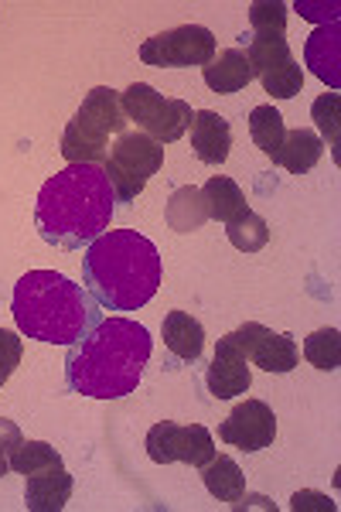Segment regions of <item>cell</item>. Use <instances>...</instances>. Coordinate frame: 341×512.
<instances>
[{
	"mask_svg": "<svg viewBox=\"0 0 341 512\" xmlns=\"http://www.w3.org/2000/svg\"><path fill=\"white\" fill-rule=\"evenodd\" d=\"M290 509H294V512H335L338 502H331L324 492L304 489V492H297L294 499H290Z\"/></svg>",
	"mask_w": 341,
	"mask_h": 512,
	"instance_id": "obj_31",
	"label": "cell"
},
{
	"mask_svg": "<svg viewBox=\"0 0 341 512\" xmlns=\"http://www.w3.org/2000/svg\"><path fill=\"white\" fill-rule=\"evenodd\" d=\"M202 482L212 499H219V502H236L239 495L246 492L243 468L232 458H226V454H215L209 465H202Z\"/></svg>",
	"mask_w": 341,
	"mask_h": 512,
	"instance_id": "obj_21",
	"label": "cell"
},
{
	"mask_svg": "<svg viewBox=\"0 0 341 512\" xmlns=\"http://www.w3.org/2000/svg\"><path fill=\"white\" fill-rule=\"evenodd\" d=\"M202 79L212 93L232 96V93H239V89H246L256 76H253V65H249L243 48H226V52H219L209 65H205Z\"/></svg>",
	"mask_w": 341,
	"mask_h": 512,
	"instance_id": "obj_16",
	"label": "cell"
},
{
	"mask_svg": "<svg viewBox=\"0 0 341 512\" xmlns=\"http://www.w3.org/2000/svg\"><path fill=\"white\" fill-rule=\"evenodd\" d=\"M127 113H123L120 93L110 86H96L93 93L82 99L76 117L69 120L62 134V154L69 164H103L110 147V134L120 137L127 130Z\"/></svg>",
	"mask_w": 341,
	"mask_h": 512,
	"instance_id": "obj_5",
	"label": "cell"
},
{
	"mask_svg": "<svg viewBox=\"0 0 341 512\" xmlns=\"http://www.w3.org/2000/svg\"><path fill=\"white\" fill-rule=\"evenodd\" d=\"M222 338H226L229 345H236L253 366L266 369V373H290V369L297 366V359H301L294 338L284 332H270V328L256 325V321H249V325L236 328V332H229Z\"/></svg>",
	"mask_w": 341,
	"mask_h": 512,
	"instance_id": "obj_10",
	"label": "cell"
},
{
	"mask_svg": "<svg viewBox=\"0 0 341 512\" xmlns=\"http://www.w3.org/2000/svg\"><path fill=\"white\" fill-rule=\"evenodd\" d=\"M164 345L171 355H178L181 362H195L202 359L205 349V328L198 325L188 311H168L164 315Z\"/></svg>",
	"mask_w": 341,
	"mask_h": 512,
	"instance_id": "obj_18",
	"label": "cell"
},
{
	"mask_svg": "<svg viewBox=\"0 0 341 512\" xmlns=\"http://www.w3.org/2000/svg\"><path fill=\"white\" fill-rule=\"evenodd\" d=\"M215 59V35L202 24H181V28L161 31L140 45V62L154 69H191L209 65Z\"/></svg>",
	"mask_w": 341,
	"mask_h": 512,
	"instance_id": "obj_8",
	"label": "cell"
},
{
	"mask_svg": "<svg viewBox=\"0 0 341 512\" xmlns=\"http://www.w3.org/2000/svg\"><path fill=\"white\" fill-rule=\"evenodd\" d=\"M89 294L110 311H140L164 277L161 253L137 229H106L82 256Z\"/></svg>",
	"mask_w": 341,
	"mask_h": 512,
	"instance_id": "obj_3",
	"label": "cell"
},
{
	"mask_svg": "<svg viewBox=\"0 0 341 512\" xmlns=\"http://www.w3.org/2000/svg\"><path fill=\"white\" fill-rule=\"evenodd\" d=\"M7 465H11V472L28 478L35 472H45V468H58V465H62V454H58L52 444H45V441H21L18 448L11 451Z\"/></svg>",
	"mask_w": 341,
	"mask_h": 512,
	"instance_id": "obj_24",
	"label": "cell"
},
{
	"mask_svg": "<svg viewBox=\"0 0 341 512\" xmlns=\"http://www.w3.org/2000/svg\"><path fill=\"white\" fill-rule=\"evenodd\" d=\"M226 233H229V243L236 246V250L256 253V250H263L266 239H270V226H266L263 216H256V212H246L243 219L229 222Z\"/></svg>",
	"mask_w": 341,
	"mask_h": 512,
	"instance_id": "obj_26",
	"label": "cell"
},
{
	"mask_svg": "<svg viewBox=\"0 0 341 512\" xmlns=\"http://www.w3.org/2000/svg\"><path fill=\"white\" fill-rule=\"evenodd\" d=\"M219 437L239 451H263L277 437V417L263 400H246L219 424Z\"/></svg>",
	"mask_w": 341,
	"mask_h": 512,
	"instance_id": "obj_11",
	"label": "cell"
},
{
	"mask_svg": "<svg viewBox=\"0 0 341 512\" xmlns=\"http://www.w3.org/2000/svg\"><path fill=\"white\" fill-rule=\"evenodd\" d=\"M284 117H280L273 106H256L253 113H249V137H253V144L260 147L266 158H273V154L280 151V144H284Z\"/></svg>",
	"mask_w": 341,
	"mask_h": 512,
	"instance_id": "obj_23",
	"label": "cell"
},
{
	"mask_svg": "<svg viewBox=\"0 0 341 512\" xmlns=\"http://www.w3.org/2000/svg\"><path fill=\"white\" fill-rule=\"evenodd\" d=\"M260 82H263V89L273 99H294L304 89V69L294 59H290L284 65H277V69L263 72Z\"/></svg>",
	"mask_w": 341,
	"mask_h": 512,
	"instance_id": "obj_27",
	"label": "cell"
},
{
	"mask_svg": "<svg viewBox=\"0 0 341 512\" xmlns=\"http://www.w3.org/2000/svg\"><path fill=\"white\" fill-rule=\"evenodd\" d=\"M116 195L103 164H69L41 185L35 226L41 239L58 250H79L110 229Z\"/></svg>",
	"mask_w": 341,
	"mask_h": 512,
	"instance_id": "obj_2",
	"label": "cell"
},
{
	"mask_svg": "<svg viewBox=\"0 0 341 512\" xmlns=\"http://www.w3.org/2000/svg\"><path fill=\"white\" fill-rule=\"evenodd\" d=\"M11 315L21 335L48 345H76L103 321L96 297L55 270H28L14 284Z\"/></svg>",
	"mask_w": 341,
	"mask_h": 512,
	"instance_id": "obj_4",
	"label": "cell"
},
{
	"mask_svg": "<svg viewBox=\"0 0 341 512\" xmlns=\"http://www.w3.org/2000/svg\"><path fill=\"white\" fill-rule=\"evenodd\" d=\"M191 147H195L198 161L222 164L229 158V147H232L229 120L212 110H198L195 120H191Z\"/></svg>",
	"mask_w": 341,
	"mask_h": 512,
	"instance_id": "obj_15",
	"label": "cell"
},
{
	"mask_svg": "<svg viewBox=\"0 0 341 512\" xmlns=\"http://www.w3.org/2000/svg\"><path fill=\"white\" fill-rule=\"evenodd\" d=\"M229 506H232V509H246V506H256V509H270V512L277 509V506H273L270 499H263V495H246V492L239 495L236 502H229Z\"/></svg>",
	"mask_w": 341,
	"mask_h": 512,
	"instance_id": "obj_33",
	"label": "cell"
},
{
	"mask_svg": "<svg viewBox=\"0 0 341 512\" xmlns=\"http://www.w3.org/2000/svg\"><path fill=\"white\" fill-rule=\"evenodd\" d=\"M202 198H205V209H209V219L226 222V226H229V222H236V219H243L249 212V202H246L243 188H239L236 181L226 178V175H215V178L205 181Z\"/></svg>",
	"mask_w": 341,
	"mask_h": 512,
	"instance_id": "obj_19",
	"label": "cell"
},
{
	"mask_svg": "<svg viewBox=\"0 0 341 512\" xmlns=\"http://www.w3.org/2000/svg\"><path fill=\"white\" fill-rule=\"evenodd\" d=\"M321 154H324V140L314 134V130L297 127V130H287L284 134V144H280V151L273 154V164L287 168L290 175H307V171L321 161Z\"/></svg>",
	"mask_w": 341,
	"mask_h": 512,
	"instance_id": "obj_17",
	"label": "cell"
},
{
	"mask_svg": "<svg viewBox=\"0 0 341 512\" xmlns=\"http://www.w3.org/2000/svg\"><path fill=\"white\" fill-rule=\"evenodd\" d=\"M21 355H24L21 335L0 328V383H7L14 376V369L21 366Z\"/></svg>",
	"mask_w": 341,
	"mask_h": 512,
	"instance_id": "obj_30",
	"label": "cell"
},
{
	"mask_svg": "<svg viewBox=\"0 0 341 512\" xmlns=\"http://www.w3.org/2000/svg\"><path fill=\"white\" fill-rule=\"evenodd\" d=\"M7 472H11V465H7V458H0V478H4Z\"/></svg>",
	"mask_w": 341,
	"mask_h": 512,
	"instance_id": "obj_34",
	"label": "cell"
},
{
	"mask_svg": "<svg viewBox=\"0 0 341 512\" xmlns=\"http://www.w3.org/2000/svg\"><path fill=\"white\" fill-rule=\"evenodd\" d=\"M24 441L21 427L14 424V420L0 417V458H11V451L18 448V444Z\"/></svg>",
	"mask_w": 341,
	"mask_h": 512,
	"instance_id": "obj_32",
	"label": "cell"
},
{
	"mask_svg": "<svg viewBox=\"0 0 341 512\" xmlns=\"http://www.w3.org/2000/svg\"><path fill=\"white\" fill-rule=\"evenodd\" d=\"M123 113L127 120L137 123L147 137H154L157 144H174V140L185 137V130L195 120V110L185 103V99H171L161 96L154 86L147 82H133L120 93Z\"/></svg>",
	"mask_w": 341,
	"mask_h": 512,
	"instance_id": "obj_7",
	"label": "cell"
},
{
	"mask_svg": "<svg viewBox=\"0 0 341 512\" xmlns=\"http://www.w3.org/2000/svg\"><path fill=\"white\" fill-rule=\"evenodd\" d=\"M205 383H209V393L215 400H232L239 393H249L253 386V373H249V359L236 345H229L226 338H219L212 355V366L205 373Z\"/></svg>",
	"mask_w": 341,
	"mask_h": 512,
	"instance_id": "obj_12",
	"label": "cell"
},
{
	"mask_svg": "<svg viewBox=\"0 0 341 512\" xmlns=\"http://www.w3.org/2000/svg\"><path fill=\"white\" fill-rule=\"evenodd\" d=\"M164 219L174 233H195L209 222V209H205V198H202V188L195 185H185L171 195L168 209H164Z\"/></svg>",
	"mask_w": 341,
	"mask_h": 512,
	"instance_id": "obj_20",
	"label": "cell"
},
{
	"mask_svg": "<svg viewBox=\"0 0 341 512\" xmlns=\"http://www.w3.org/2000/svg\"><path fill=\"white\" fill-rule=\"evenodd\" d=\"M147 454L154 465H171V461H185L191 468H202L215 458V441L209 427L202 424H171L161 420L147 431Z\"/></svg>",
	"mask_w": 341,
	"mask_h": 512,
	"instance_id": "obj_9",
	"label": "cell"
},
{
	"mask_svg": "<svg viewBox=\"0 0 341 512\" xmlns=\"http://www.w3.org/2000/svg\"><path fill=\"white\" fill-rule=\"evenodd\" d=\"M0 386H4V383H0Z\"/></svg>",
	"mask_w": 341,
	"mask_h": 512,
	"instance_id": "obj_35",
	"label": "cell"
},
{
	"mask_svg": "<svg viewBox=\"0 0 341 512\" xmlns=\"http://www.w3.org/2000/svg\"><path fill=\"white\" fill-rule=\"evenodd\" d=\"M69 499H72V475L65 472V465L35 472L24 482V506L31 512H58L69 506Z\"/></svg>",
	"mask_w": 341,
	"mask_h": 512,
	"instance_id": "obj_14",
	"label": "cell"
},
{
	"mask_svg": "<svg viewBox=\"0 0 341 512\" xmlns=\"http://www.w3.org/2000/svg\"><path fill=\"white\" fill-rule=\"evenodd\" d=\"M246 59H249V65H253V76L260 79L263 72L290 62L294 55H290V41L284 35H253L246 45Z\"/></svg>",
	"mask_w": 341,
	"mask_h": 512,
	"instance_id": "obj_22",
	"label": "cell"
},
{
	"mask_svg": "<svg viewBox=\"0 0 341 512\" xmlns=\"http://www.w3.org/2000/svg\"><path fill=\"white\" fill-rule=\"evenodd\" d=\"M249 28H253V35H284L287 4H280V0H256V4H249Z\"/></svg>",
	"mask_w": 341,
	"mask_h": 512,
	"instance_id": "obj_28",
	"label": "cell"
},
{
	"mask_svg": "<svg viewBox=\"0 0 341 512\" xmlns=\"http://www.w3.org/2000/svg\"><path fill=\"white\" fill-rule=\"evenodd\" d=\"M304 355H307V362H311L314 369H324V373L338 369V362H341L338 328H318L314 335H307L304 338Z\"/></svg>",
	"mask_w": 341,
	"mask_h": 512,
	"instance_id": "obj_25",
	"label": "cell"
},
{
	"mask_svg": "<svg viewBox=\"0 0 341 512\" xmlns=\"http://www.w3.org/2000/svg\"><path fill=\"white\" fill-rule=\"evenodd\" d=\"M311 117L314 123H318V130L324 137H328V144H331V151L338 154V120H341V96L338 93H324L314 99V106H311Z\"/></svg>",
	"mask_w": 341,
	"mask_h": 512,
	"instance_id": "obj_29",
	"label": "cell"
},
{
	"mask_svg": "<svg viewBox=\"0 0 341 512\" xmlns=\"http://www.w3.org/2000/svg\"><path fill=\"white\" fill-rule=\"evenodd\" d=\"M154 338L140 321L103 318L93 332L69 345L65 379L82 396L93 400H120L137 390L144 366L151 362Z\"/></svg>",
	"mask_w": 341,
	"mask_h": 512,
	"instance_id": "obj_1",
	"label": "cell"
},
{
	"mask_svg": "<svg viewBox=\"0 0 341 512\" xmlns=\"http://www.w3.org/2000/svg\"><path fill=\"white\" fill-rule=\"evenodd\" d=\"M164 168V144L147 137L144 130H123L103 161V175L110 181L116 202H133L147 188L151 175Z\"/></svg>",
	"mask_w": 341,
	"mask_h": 512,
	"instance_id": "obj_6",
	"label": "cell"
},
{
	"mask_svg": "<svg viewBox=\"0 0 341 512\" xmlns=\"http://www.w3.org/2000/svg\"><path fill=\"white\" fill-rule=\"evenodd\" d=\"M304 62L311 65V72L321 82H328L331 89L341 86V24L328 21L307 38L304 45Z\"/></svg>",
	"mask_w": 341,
	"mask_h": 512,
	"instance_id": "obj_13",
	"label": "cell"
}]
</instances>
